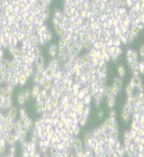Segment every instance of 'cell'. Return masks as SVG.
Instances as JSON below:
<instances>
[{
  "instance_id": "1",
  "label": "cell",
  "mask_w": 144,
  "mask_h": 157,
  "mask_svg": "<svg viewBox=\"0 0 144 157\" xmlns=\"http://www.w3.org/2000/svg\"><path fill=\"white\" fill-rule=\"evenodd\" d=\"M132 109L133 108L129 107L126 103L123 105V108H122L120 115H121V120H123L124 123H127L132 118Z\"/></svg>"
},
{
  "instance_id": "2",
  "label": "cell",
  "mask_w": 144,
  "mask_h": 157,
  "mask_svg": "<svg viewBox=\"0 0 144 157\" xmlns=\"http://www.w3.org/2000/svg\"><path fill=\"white\" fill-rule=\"evenodd\" d=\"M71 147L76 153L84 151V150H82V141L79 138H73L71 140Z\"/></svg>"
},
{
  "instance_id": "3",
  "label": "cell",
  "mask_w": 144,
  "mask_h": 157,
  "mask_svg": "<svg viewBox=\"0 0 144 157\" xmlns=\"http://www.w3.org/2000/svg\"><path fill=\"white\" fill-rule=\"evenodd\" d=\"M112 86H114L118 91H121L123 89V86H124V82H123V78H113V84Z\"/></svg>"
},
{
  "instance_id": "4",
  "label": "cell",
  "mask_w": 144,
  "mask_h": 157,
  "mask_svg": "<svg viewBox=\"0 0 144 157\" xmlns=\"http://www.w3.org/2000/svg\"><path fill=\"white\" fill-rule=\"evenodd\" d=\"M17 116H18V108H17V107H15V106H12L8 111V120H17Z\"/></svg>"
},
{
  "instance_id": "5",
  "label": "cell",
  "mask_w": 144,
  "mask_h": 157,
  "mask_svg": "<svg viewBox=\"0 0 144 157\" xmlns=\"http://www.w3.org/2000/svg\"><path fill=\"white\" fill-rule=\"evenodd\" d=\"M126 75V68L123 64H119L117 66V77L120 78H123Z\"/></svg>"
},
{
  "instance_id": "6",
  "label": "cell",
  "mask_w": 144,
  "mask_h": 157,
  "mask_svg": "<svg viewBox=\"0 0 144 157\" xmlns=\"http://www.w3.org/2000/svg\"><path fill=\"white\" fill-rule=\"evenodd\" d=\"M107 101H105V103H107V106L108 108L110 109H115V106H116V99H115V96H111V97H107Z\"/></svg>"
},
{
  "instance_id": "7",
  "label": "cell",
  "mask_w": 144,
  "mask_h": 157,
  "mask_svg": "<svg viewBox=\"0 0 144 157\" xmlns=\"http://www.w3.org/2000/svg\"><path fill=\"white\" fill-rule=\"evenodd\" d=\"M134 93H135V89H134L133 86H132V85L129 84V82L126 85V96H133Z\"/></svg>"
},
{
  "instance_id": "8",
  "label": "cell",
  "mask_w": 144,
  "mask_h": 157,
  "mask_svg": "<svg viewBox=\"0 0 144 157\" xmlns=\"http://www.w3.org/2000/svg\"><path fill=\"white\" fill-rule=\"evenodd\" d=\"M116 110L115 109H111L110 111H109V116L108 117L110 118H113V120H116Z\"/></svg>"
},
{
  "instance_id": "9",
  "label": "cell",
  "mask_w": 144,
  "mask_h": 157,
  "mask_svg": "<svg viewBox=\"0 0 144 157\" xmlns=\"http://www.w3.org/2000/svg\"><path fill=\"white\" fill-rule=\"evenodd\" d=\"M138 54H139V57H140V58L143 59V56H144V48H143V45H142V46H140V49H139Z\"/></svg>"
},
{
  "instance_id": "10",
  "label": "cell",
  "mask_w": 144,
  "mask_h": 157,
  "mask_svg": "<svg viewBox=\"0 0 144 157\" xmlns=\"http://www.w3.org/2000/svg\"><path fill=\"white\" fill-rule=\"evenodd\" d=\"M103 114H105V111H103V110H100V111L98 112V117H99V118H102V117H103Z\"/></svg>"
},
{
  "instance_id": "11",
  "label": "cell",
  "mask_w": 144,
  "mask_h": 157,
  "mask_svg": "<svg viewBox=\"0 0 144 157\" xmlns=\"http://www.w3.org/2000/svg\"><path fill=\"white\" fill-rule=\"evenodd\" d=\"M43 157H50V156H49V155H47V154H46V155H44Z\"/></svg>"
}]
</instances>
